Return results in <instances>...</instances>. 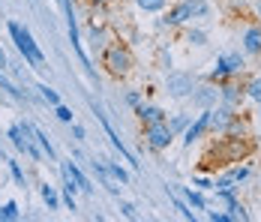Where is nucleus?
Listing matches in <instances>:
<instances>
[{"instance_id": "obj_12", "label": "nucleus", "mask_w": 261, "mask_h": 222, "mask_svg": "<svg viewBox=\"0 0 261 222\" xmlns=\"http://www.w3.org/2000/svg\"><path fill=\"white\" fill-rule=\"evenodd\" d=\"M243 51L246 54H261V24L246 27V33H243Z\"/></svg>"}, {"instance_id": "obj_26", "label": "nucleus", "mask_w": 261, "mask_h": 222, "mask_svg": "<svg viewBox=\"0 0 261 222\" xmlns=\"http://www.w3.org/2000/svg\"><path fill=\"white\" fill-rule=\"evenodd\" d=\"M234 183H237L234 177H231V174H225V177L213 180V189H216V192H234V189H237Z\"/></svg>"}, {"instance_id": "obj_23", "label": "nucleus", "mask_w": 261, "mask_h": 222, "mask_svg": "<svg viewBox=\"0 0 261 222\" xmlns=\"http://www.w3.org/2000/svg\"><path fill=\"white\" fill-rule=\"evenodd\" d=\"M189 9H192V18H210V0H186Z\"/></svg>"}, {"instance_id": "obj_17", "label": "nucleus", "mask_w": 261, "mask_h": 222, "mask_svg": "<svg viewBox=\"0 0 261 222\" xmlns=\"http://www.w3.org/2000/svg\"><path fill=\"white\" fill-rule=\"evenodd\" d=\"M30 132H33V138H36V144H39V150H42V153H45V156H48V159H57V153H54V144H51V138H48V135H45V132H42V129H39V126L36 124H30Z\"/></svg>"}, {"instance_id": "obj_35", "label": "nucleus", "mask_w": 261, "mask_h": 222, "mask_svg": "<svg viewBox=\"0 0 261 222\" xmlns=\"http://www.w3.org/2000/svg\"><path fill=\"white\" fill-rule=\"evenodd\" d=\"M126 102H129L132 108H138V105H141V93H138V90H129V93H126Z\"/></svg>"}, {"instance_id": "obj_22", "label": "nucleus", "mask_w": 261, "mask_h": 222, "mask_svg": "<svg viewBox=\"0 0 261 222\" xmlns=\"http://www.w3.org/2000/svg\"><path fill=\"white\" fill-rule=\"evenodd\" d=\"M21 219V210H18V204L15 201H6V204H0V222H15Z\"/></svg>"}, {"instance_id": "obj_39", "label": "nucleus", "mask_w": 261, "mask_h": 222, "mask_svg": "<svg viewBox=\"0 0 261 222\" xmlns=\"http://www.w3.org/2000/svg\"><path fill=\"white\" fill-rule=\"evenodd\" d=\"M255 12H258V18H261V0H255Z\"/></svg>"}, {"instance_id": "obj_33", "label": "nucleus", "mask_w": 261, "mask_h": 222, "mask_svg": "<svg viewBox=\"0 0 261 222\" xmlns=\"http://www.w3.org/2000/svg\"><path fill=\"white\" fill-rule=\"evenodd\" d=\"M192 186H198V189H213V180H207V177H195Z\"/></svg>"}, {"instance_id": "obj_14", "label": "nucleus", "mask_w": 261, "mask_h": 222, "mask_svg": "<svg viewBox=\"0 0 261 222\" xmlns=\"http://www.w3.org/2000/svg\"><path fill=\"white\" fill-rule=\"evenodd\" d=\"M180 195L192 210H207V198L198 192V186H180Z\"/></svg>"}, {"instance_id": "obj_6", "label": "nucleus", "mask_w": 261, "mask_h": 222, "mask_svg": "<svg viewBox=\"0 0 261 222\" xmlns=\"http://www.w3.org/2000/svg\"><path fill=\"white\" fill-rule=\"evenodd\" d=\"M171 138H174V132L168 129V120H159V124H147L144 126V141H147V147L150 150L171 147Z\"/></svg>"}, {"instance_id": "obj_20", "label": "nucleus", "mask_w": 261, "mask_h": 222, "mask_svg": "<svg viewBox=\"0 0 261 222\" xmlns=\"http://www.w3.org/2000/svg\"><path fill=\"white\" fill-rule=\"evenodd\" d=\"M219 99H222V105L237 108V102H240V90H237L234 84H222V87H219Z\"/></svg>"}, {"instance_id": "obj_38", "label": "nucleus", "mask_w": 261, "mask_h": 222, "mask_svg": "<svg viewBox=\"0 0 261 222\" xmlns=\"http://www.w3.org/2000/svg\"><path fill=\"white\" fill-rule=\"evenodd\" d=\"M9 66V60H6V54H3V48H0V69H6Z\"/></svg>"}, {"instance_id": "obj_5", "label": "nucleus", "mask_w": 261, "mask_h": 222, "mask_svg": "<svg viewBox=\"0 0 261 222\" xmlns=\"http://www.w3.org/2000/svg\"><path fill=\"white\" fill-rule=\"evenodd\" d=\"M105 66H108L111 75H126L132 69V54L120 42H114V45L105 48Z\"/></svg>"}, {"instance_id": "obj_27", "label": "nucleus", "mask_w": 261, "mask_h": 222, "mask_svg": "<svg viewBox=\"0 0 261 222\" xmlns=\"http://www.w3.org/2000/svg\"><path fill=\"white\" fill-rule=\"evenodd\" d=\"M186 42H192V45H198V48H201V45H207V33H204V30H192V27H189V30H186Z\"/></svg>"}, {"instance_id": "obj_28", "label": "nucleus", "mask_w": 261, "mask_h": 222, "mask_svg": "<svg viewBox=\"0 0 261 222\" xmlns=\"http://www.w3.org/2000/svg\"><path fill=\"white\" fill-rule=\"evenodd\" d=\"M6 165H9V171H12V180H15L18 186H27V177H24V171H21V165H18L15 159H6Z\"/></svg>"}, {"instance_id": "obj_16", "label": "nucleus", "mask_w": 261, "mask_h": 222, "mask_svg": "<svg viewBox=\"0 0 261 222\" xmlns=\"http://www.w3.org/2000/svg\"><path fill=\"white\" fill-rule=\"evenodd\" d=\"M0 90H3V93H9L12 99H18V102H30V99H33L30 93H27V90H21L18 84H12V81L3 75V69H0Z\"/></svg>"}, {"instance_id": "obj_9", "label": "nucleus", "mask_w": 261, "mask_h": 222, "mask_svg": "<svg viewBox=\"0 0 261 222\" xmlns=\"http://www.w3.org/2000/svg\"><path fill=\"white\" fill-rule=\"evenodd\" d=\"M192 90H195L192 75H183V72L168 75V93H171V96H189Z\"/></svg>"}, {"instance_id": "obj_21", "label": "nucleus", "mask_w": 261, "mask_h": 222, "mask_svg": "<svg viewBox=\"0 0 261 222\" xmlns=\"http://www.w3.org/2000/svg\"><path fill=\"white\" fill-rule=\"evenodd\" d=\"M102 162H105V168H108V174H111L120 186H129V171H126L120 162H108V159H102Z\"/></svg>"}, {"instance_id": "obj_31", "label": "nucleus", "mask_w": 261, "mask_h": 222, "mask_svg": "<svg viewBox=\"0 0 261 222\" xmlns=\"http://www.w3.org/2000/svg\"><path fill=\"white\" fill-rule=\"evenodd\" d=\"M186 126H189V114H177V117H174V120L168 124V129H171V132L177 135V132H183Z\"/></svg>"}, {"instance_id": "obj_24", "label": "nucleus", "mask_w": 261, "mask_h": 222, "mask_svg": "<svg viewBox=\"0 0 261 222\" xmlns=\"http://www.w3.org/2000/svg\"><path fill=\"white\" fill-rule=\"evenodd\" d=\"M36 90H39V99H42V102H45V105H60V93H57V90H51V87H48V84H36Z\"/></svg>"}, {"instance_id": "obj_32", "label": "nucleus", "mask_w": 261, "mask_h": 222, "mask_svg": "<svg viewBox=\"0 0 261 222\" xmlns=\"http://www.w3.org/2000/svg\"><path fill=\"white\" fill-rule=\"evenodd\" d=\"M228 174H231L237 183H240V180H246V177H249V168H246V165H243V168H231Z\"/></svg>"}, {"instance_id": "obj_2", "label": "nucleus", "mask_w": 261, "mask_h": 222, "mask_svg": "<svg viewBox=\"0 0 261 222\" xmlns=\"http://www.w3.org/2000/svg\"><path fill=\"white\" fill-rule=\"evenodd\" d=\"M6 138L12 141V147L18 150V153H24L27 159H33V162H42V159H45V153L39 150L36 138H33V132H30V120H18V124H12L9 129H6Z\"/></svg>"}, {"instance_id": "obj_19", "label": "nucleus", "mask_w": 261, "mask_h": 222, "mask_svg": "<svg viewBox=\"0 0 261 222\" xmlns=\"http://www.w3.org/2000/svg\"><path fill=\"white\" fill-rule=\"evenodd\" d=\"M165 192H168V198H171V204H174V207L180 210V216H183V219H189V222H195V219H198V216H195V210H189V204H186V201H180V198H177V192H174L171 186H165Z\"/></svg>"}, {"instance_id": "obj_3", "label": "nucleus", "mask_w": 261, "mask_h": 222, "mask_svg": "<svg viewBox=\"0 0 261 222\" xmlns=\"http://www.w3.org/2000/svg\"><path fill=\"white\" fill-rule=\"evenodd\" d=\"M246 69V60L240 51H225L216 57V66L210 69V81H222V78H231V75H240Z\"/></svg>"}, {"instance_id": "obj_29", "label": "nucleus", "mask_w": 261, "mask_h": 222, "mask_svg": "<svg viewBox=\"0 0 261 222\" xmlns=\"http://www.w3.org/2000/svg\"><path fill=\"white\" fill-rule=\"evenodd\" d=\"M54 114H57V120H63V124H72V117H75V114H72V108H69V105H63V102H60V105H54Z\"/></svg>"}, {"instance_id": "obj_1", "label": "nucleus", "mask_w": 261, "mask_h": 222, "mask_svg": "<svg viewBox=\"0 0 261 222\" xmlns=\"http://www.w3.org/2000/svg\"><path fill=\"white\" fill-rule=\"evenodd\" d=\"M6 30H9V36H12V42H15L18 54L24 57L27 66L36 69V72H42V69H45V54H42V48L36 45L33 33H30L24 24H18V21H6Z\"/></svg>"}, {"instance_id": "obj_25", "label": "nucleus", "mask_w": 261, "mask_h": 222, "mask_svg": "<svg viewBox=\"0 0 261 222\" xmlns=\"http://www.w3.org/2000/svg\"><path fill=\"white\" fill-rule=\"evenodd\" d=\"M165 3H168V0H135V6H138L141 12H162Z\"/></svg>"}, {"instance_id": "obj_30", "label": "nucleus", "mask_w": 261, "mask_h": 222, "mask_svg": "<svg viewBox=\"0 0 261 222\" xmlns=\"http://www.w3.org/2000/svg\"><path fill=\"white\" fill-rule=\"evenodd\" d=\"M246 96L255 99V102H261V75H258V78H252V81L246 84Z\"/></svg>"}, {"instance_id": "obj_8", "label": "nucleus", "mask_w": 261, "mask_h": 222, "mask_svg": "<svg viewBox=\"0 0 261 222\" xmlns=\"http://www.w3.org/2000/svg\"><path fill=\"white\" fill-rule=\"evenodd\" d=\"M96 117H99V124H102L105 135H108V138H111V144H114V147L120 150V156H123V159H126V162H129L132 168H138V162H135V156H132L129 150H126V144H123V141H120V138H117V132H114V126H111V120H108V117H105V114H102V108H96Z\"/></svg>"}, {"instance_id": "obj_34", "label": "nucleus", "mask_w": 261, "mask_h": 222, "mask_svg": "<svg viewBox=\"0 0 261 222\" xmlns=\"http://www.w3.org/2000/svg\"><path fill=\"white\" fill-rule=\"evenodd\" d=\"M207 219L210 222H231V216H228V213H216V210H210Z\"/></svg>"}, {"instance_id": "obj_15", "label": "nucleus", "mask_w": 261, "mask_h": 222, "mask_svg": "<svg viewBox=\"0 0 261 222\" xmlns=\"http://www.w3.org/2000/svg\"><path fill=\"white\" fill-rule=\"evenodd\" d=\"M135 114L141 117V124H144V126H147V124H159V120H165V111H162L159 105H144V102H141V105L135 108Z\"/></svg>"}, {"instance_id": "obj_37", "label": "nucleus", "mask_w": 261, "mask_h": 222, "mask_svg": "<svg viewBox=\"0 0 261 222\" xmlns=\"http://www.w3.org/2000/svg\"><path fill=\"white\" fill-rule=\"evenodd\" d=\"M120 213H123V216H129V219H135V207H132V204H126V201L120 204Z\"/></svg>"}, {"instance_id": "obj_11", "label": "nucleus", "mask_w": 261, "mask_h": 222, "mask_svg": "<svg viewBox=\"0 0 261 222\" xmlns=\"http://www.w3.org/2000/svg\"><path fill=\"white\" fill-rule=\"evenodd\" d=\"M90 171H93L96 177H99V180H102V186L108 189V192H114V195H117V192L123 189V186H120V183H117V180H114V177L108 174V168H105V162H96V159H93V162H90Z\"/></svg>"}, {"instance_id": "obj_7", "label": "nucleus", "mask_w": 261, "mask_h": 222, "mask_svg": "<svg viewBox=\"0 0 261 222\" xmlns=\"http://www.w3.org/2000/svg\"><path fill=\"white\" fill-rule=\"evenodd\" d=\"M207 129H210V108H201L198 120H195V124H189L186 129H183V144H186V147H192V144H195V141L207 132Z\"/></svg>"}, {"instance_id": "obj_18", "label": "nucleus", "mask_w": 261, "mask_h": 222, "mask_svg": "<svg viewBox=\"0 0 261 222\" xmlns=\"http://www.w3.org/2000/svg\"><path fill=\"white\" fill-rule=\"evenodd\" d=\"M39 195H42V201H45L48 210H60V195H57V189H54L51 183H42V186H39Z\"/></svg>"}, {"instance_id": "obj_13", "label": "nucleus", "mask_w": 261, "mask_h": 222, "mask_svg": "<svg viewBox=\"0 0 261 222\" xmlns=\"http://www.w3.org/2000/svg\"><path fill=\"white\" fill-rule=\"evenodd\" d=\"M192 102H195L198 108H213V105L219 102V90H213V87H198V90H192Z\"/></svg>"}, {"instance_id": "obj_36", "label": "nucleus", "mask_w": 261, "mask_h": 222, "mask_svg": "<svg viewBox=\"0 0 261 222\" xmlns=\"http://www.w3.org/2000/svg\"><path fill=\"white\" fill-rule=\"evenodd\" d=\"M72 138H75V141H84V138H87V132H84V126L72 124Z\"/></svg>"}, {"instance_id": "obj_4", "label": "nucleus", "mask_w": 261, "mask_h": 222, "mask_svg": "<svg viewBox=\"0 0 261 222\" xmlns=\"http://www.w3.org/2000/svg\"><path fill=\"white\" fill-rule=\"evenodd\" d=\"M60 171H63V186L69 189V192H84V195H93V186H90V177L79 168V162H63L60 165Z\"/></svg>"}, {"instance_id": "obj_10", "label": "nucleus", "mask_w": 261, "mask_h": 222, "mask_svg": "<svg viewBox=\"0 0 261 222\" xmlns=\"http://www.w3.org/2000/svg\"><path fill=\"white\" fill-rule=\"evenodd\" d=\"M231 120H234V108H228V105H216V108H210V129L225 132Z\"/></svg>"}]
</instances>
